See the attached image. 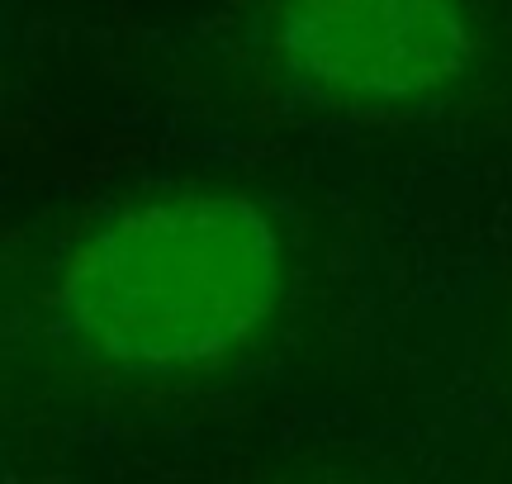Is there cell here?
Wrapping results in <instances>:
<instances>
[{
	"instance_id": "2",
	"label": "cell",
	"mask_w": 512,
	"mask_h": 484,
	"mask_svg": "<svg viewBox=\"0 0 512 484\" xmlns=\"http://www.w3.org/2000/svg\"><path fill=\"white\" fill-rule=\"evenodd\" d=\"M275 57L313 100L408 110L475 72L479 24L465 0H285Z\"/></svg>"
},
{
	"instance_id": "1",
	"label": "cell",
	"mask_w": 512,
	"mask_h": 484,
	"mask_svg": "<svg viewBox=\"0 0 512 484\" xmlns=\"http://www.w3.org/2000/svg\"><path fill=\"white\" fill-rule=\"evenodd\" d=\"M285 295V242L252 195L176 190L119 209L57 276L62 333L105 366L181 375L252 342Z\"/></svg>"
}]
</instances>
